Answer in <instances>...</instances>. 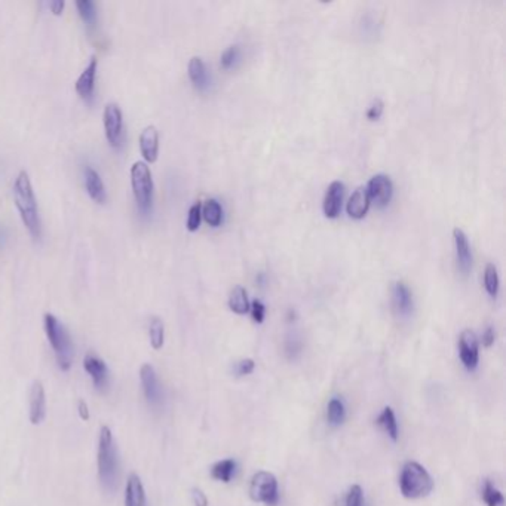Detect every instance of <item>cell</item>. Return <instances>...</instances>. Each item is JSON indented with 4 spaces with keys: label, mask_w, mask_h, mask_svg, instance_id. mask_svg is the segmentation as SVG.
<instances>
[{
    "label": "cell",
    "mask_w": 506,
    "mask_h": 506,
    "mask_svg": "<svg viewBox=\"0 0 506 506\" xmlns=\"http://www.w3.org/2000/svg\"><path fill=\"white\" fill-rule=\"evenodd\" d=\"M76 8L80 18L87 26H95V22H97V5L92 0H78Z\"/></svg>",
    "instance_id": "f546056e"
},
{
    "label": "cell",
    "mask_w": 506,
    "mask_h": 506,
    "mask_svg": "<svg viewBox=\"0 0 506 506\" xmlns=\"http://www.w3.org/2000/svg\"><path fill=\"white\" fill-rule=\"evenodd\" d=\"M459 356L468 371H475L479 364L478 337L472 330H463L459 335Z\"/></svg>",
    "instance_id": "9c48e42d"
},
{
    "label": "cell",
    "mask_w": 506,
    "mask_h": 506,
    "mask_svg": "<svg viewBox=\"0 0 506 506\" xmlns=\"http://www.w3.org/2000/svg\"><path fill=\"white\" fill-rule=\"evenodd\" d=\"M250 498L252 502L266 506H276L280 503L278 479L268 471H259L251 478Z\"/></svg>",
    "instance_id": "8992f818"
},
{
    "label": "cell",
    "mask_w": 506,
    "mask_h": 506,
    "mask_svg": "<svg viewBox=\"0 0 506 506\" xmlns=\"http://www.w3.org/2000/svg\"><path fill=\"white\" fill-rule=\"evenodd\" d=\"M83 368L89 375L94 388L106 392L108 389V384H110V371H108L107 364L104 361L92 352L87 354L85 359H83Z\"/></svg>",
    "instance_id": "30bf717a"
},
{
    "label": "cell",
    "mask_w": 506,
    "mask_h": 506,
    "mask_svg": "<svg viewBox=\"0 0 506 506\" xmlns=\"http://www.w3.org/2000/svg\"><path fill=\"white\" fill-rule=\"evenodd\" d=\"M187 73L190 82L194 83V87L199 91H205L210 87V76L207 66H205L203 59L201 57H191L189 66H187Z\"/></svg>",
    "instance_id": "44dd1931"
},
{
    "label": "cell",
    "mask_w": 506,
    "mask_h": 506,
    "mask_svg": "<svg viewBox=\"0 0 506 506\" xmlns=\"http://www.w3.org/2000/svg\"><path fill=\"white\" fill-rule=\"evenodd\" d=\"M43 325L59 370L68 371L75 359V345L68 330L52 313H45Z\"/></svg>",
    "instance_id": "3957f363"
},
{
    "label": "cell",
    "mask_w": 506,
    "mask_h": 506,
    "mask_svg": "<svg viewBox=\"0 0 506 506\" xmlns=\"http://www.w3.org/2000/svg\"><path fill=\"white\" fill-rule=\"evenodd\" d=\"M250 312H251V317H252V319H254V322L263 324L264 317H266V306L263 305L261 300H259V298L252 300V302L250 303Z\"/></svg>",
    "instance_id": "836d02e7"
},
{
    "label": "cell",
    "mask_w": 506,
    "mask_h": 506,
    "mask_svg": "<svg viewBox=\"0 0 506 506\" xmlns=\"http://www.w3.org/2000/svg\"><path fill=\"white\" fill-rule=\"evenodd\" d=\"M64 6H66V2L64 0H54V2L50 3V9L54 15H62L63 10H64Z\"/></svg>",
    "instance_id": "f35d334b"
},
{
    "label": "cell",
    "mask_w": 506,
    "mask_h": 506,
    "mask_svg": "<svg viewBox=\"0 0 506 506\" xmlns=\"http://www.w3.org/2000/svg\"><path fill=\"white\" fill-rule=\"evenodd\" d=\"M235 469H236V462L233 459H223L211 468V477L217 481H222V483L227 484L232 481Z\"/></svg>",
    "instance_id": "d4e9b609"
},
{
    "label": "cell",
    "mask_w": 506,
    "mask_h": 506,
    "mask_svg": "<svg viewBox=\"0 0 506 506\" xmlns=\"http://www.w3.org/2000/svg\"><path fill=\"white\" fill-rule=\"evenodd\" d=\"M370 205H371V201H370V196H368L367 187L366 186H359V187H356L354 190V194L351 195V198H349L347 205H346V211H347V214H349V217H351V219L361 220L367 215V212L370 210Z\"/></svg>",
    "instance_id": "e0dca14e"
},
{
    "label": "cell",
    "mask_w": 506,
    "mask_h": 506,
    "mask_svg": "<svg viewBox=\"0 0 506 506\" xmlns=\"http://www.w3.org/2000/svg\"><path fill=\"white\" fill-rule=\"evenodd\" d=\"M202 217L212 227H219L223 222V208L217 199H207L202 205Z\"/></svg>",
    "instance_id": "cb8c5ba5"
},
{
    "label": "cell",
    "mask_w": 506,
    "mask_h": 506,
    "mask_svg": "<svg viewBox=\"0 0 506 506\" xmlns=\"http://www.w3.org/2000/svg\"><path fill=\"white\" fill-rule=\"evenodd\" d=\"M83 178H85V189L88 191L89 198L95 203L100 205L106 203L107 191L99 171H95L92 166H85V170H83Z\"/></svg>",
    "instance_id": "d6986e66"
},
{
    "label": "cell",
    "mask_w": 506,
    "mask_h": 506,
    "mask_svg": "<svg viewBox=\"0 0 506 506\" xmlns=\"http://www.w3.org/2000/svg\"><path fill=\"white\" fill-rule=\"evenodd\" d=\"M239 57H240V50L238 45H232L226 48V50L223 51L222 54V58H220V66L224 68V70H229L235 67V64L239 62Z\"/></svg>",
    "instance_id": "4dcf8cb0"
},
{
    "label": "cell",
    "mask_w": 506,
    "mask_h": 506,
    "mask_svg": "<svg viewBox=\"0 0 506 506\" xmlns=\"http://www.w3.org/2000/svg\"><path fill=\"white\" fill-rule=\"evenodd\" d=\"M481 498H483V502L487 506H503L505 505V498L502 495V491L493 486L490 479L484 481L483 490H481Z\"/></svg>",
    "instance_id": "4316f807"
},
{
    "label": "cell",
    "mask_w": 506,
    "mask_h": 506,
    "mask_svg": "<svg viewBox=\"0 0 506 506\" xmlns=\"http://www.w3.org/2000/svg\"><path fill=\"white\" fill-rule=\"evenodd\" d=\"M97 465H99V479L103 490L107 493V495H115L119 489L120 459L112 429L108 426H101L100 429Z\"/></svg>",
    "instance_id": "6da1fadb"
},
{
    "label": "cell",
    "mask_w": 506,
    "mask_h": 506,
    "mask_svg": "<svg viewBox=\"0 0 506 506\" xmlns=\"http://www.w3.org/2000/svg\"><path fill=\"white\" fill-rule=\"evenodd\" d=\"M140 152L146 164H153L158 159L159 154V132L156 127L149 125L141 131L140 134Z\"/></svg>",
    "instance_id": "5bb4252c"
},
{
    "label": "cell",
    "mask_w": 506,
    "mask_h": 506,
    "mask_svg": "<svg viewBox=\"0 0 506 506\" xmlns=\"http://www.w3.org/2000/svg\"><path fill=\"white\" fill-rule=\"evenodd\" d=\"M140 380L144 398L153 408H159L164 404V389L156 375L154 368L150 364H143L140 368Z\"/></svg>",
    "instance_id": "ba28073f"
},
{
    "label": "cell",
    "mask_w": 506,
    "mask_h": 506,
    "mask_svg": "<svg viewBox=\"0 0 506 506\" xmlns=\"http://www.w3.org/2000/svg\"><path fill=\"white\" fill-rule=\"evenodd\" d=\"M131 186L140 214L149 215L153 210L154 185L150 168L144 161H137L131 166Z\"/></svg>",
    "instance_id": "5b68a950"
},
{
    "label": "cell",
    "mask_w": 506,
    "mask_h": 506,
    "mask_svg": "<svg viewBox=\"0 0 506 506\" xmlns=\"http://www.w3.org/2000/svg\"><path fill=\"white\" fill-rule=\"evenodd\" d=\"M46 417V395L43 384L39 380L33 382L30 389V421L33 425H41Z\"/></svg>",
    "instance_id": "2e32d148"
},
{
    "label": "cell",
    "mask_w": 506,
    "mask_h": 506,
    "mask_svg": "<svg viewBox=\"0 0 506 506\" xmlns=\"http://www.w3.org/2000/svg\"><path fill=\"white\" fill-rule=\"evenodd\" d=\"M14 199L21 220L24 226L27 227L29 233L33 239H41L42 222L39 215V205L38 201H36L31 180L26 171H21L15 178Z\"/></svg>",
    "instance_id": "7a4b0ae2"
},
{
    "label": "cell",
    "mask_w": 506,
    "mask_h": 506,
    "mask_svg": "<svg viewBox=\"0 0 506 506\" xmlns=\"http://www.w3.org/2000/svg\"><path fill=\"white\" fill-rule=\"evenodd\" d=\"M97 67H99V62L97 58L92 57L89 59L88 66L85 67V70L82 71L80 76L76 80L75 89L78 92L79 97L85 101H92L94 99V91H95V79H97Z\"/></svg>",
    "instance_id": "7c38bea8"
},
{
    "label": "cell",
    "mask_w": 506,
    "mask_h": 506,
    "mask_svg": "<svg viewBox=\"0 0 506 506\" xmlns=\"http://www.w3.org/2000/svg\"><path fill=\"white\" fill-rule=\"evenodd\" d=\"M256 368V363L252 359L247 358V359H243L239 361L238 366H236V375L238 376H248L251 375L252 371H254Z\"/></svg>",
    "instance_id": "d590c367"
},
{
    "label": "cell",
    "mask_w": 506,
    "mask_h": 506,
    "mask_svg": "<svg viewBox=\"0 0 506 506\" xmlns=\"http://www.w3.org/2000/svg\"><path fill=\"white\" fill-rule=\"evenodd\" d=\"M346 506H364V491L361 486L355 484L347 491Z\"/></svg>",
    "instance_id": "d6a6232c"
},
{
    "label": "cell",
    "mask_w": 506,
    "mask_h": 506,
    "mask_svg": "<svg viewBox=\"0 0 506 506\" xmlns=\"http://www.w3.org/2000/svg\"><path fill=\"white\" fill-rule=\"evenodd\" d=\"M495 339H496L495 330H493V327H487V330L483 334V345L486 347H491L493 343H495Z\"/></svg>",
    "instance_id": "74e56055"
},
{
    "label": "cell",
    "mask_w": 506,
    "mask_h": 506,
    "mask_svg": "<svg viewBox=\"0 0 506 506\" xmlns=\"http://www.w3.org/2000/svg\"><path fill=\"white\" fill-rule=\"evenodd\" d=\"M366 187L371 202H375L379 208L388 207L393 196V185L389 175L376 174L370 178Z\"/></svg>",
    "instance_id": "8fae6325"
},
{
    "label": "cell",
    "mask_w": 506,
    "mask_h": 506,
    "mask_svg": "<svg viewBox=\"0 0 506 506\" xmlns=\"http://www.w3.org/2000/svg\"><path fill=\"white\" fill-rule=\"evenodd\" d=\"M78 412H79V416L82 420L88 421L89 420V410H88V404L83 401V400H79L78 403Z\"/></svg>",
    "instance_id": "ab89813d"
},
{
    "label": "cell",
    "mask_w": 506,
    "mask_h": 506,
    "mask_svg": "<svg viewBox=\"0 0 506 506\" xmlns=\"http://www.w3.org/2000/svg\"><path fill=\"white\" fill-rule=\"evenodd\" d=\"M150 345L154 351H159L165 343V325L159 317H153L149 324Z\"/></svg>",
    "instance_id": "484cf974"
},
{
    "label": "cell",
    "mask_w": 506,
    "mask_h": 506,
    "mask_svg": "<svg viewBox=\"0 0 506 506\" xmlns=\"http://www.w3.org/2000/svg\"><path fill=\"white\" fill-rule=\"evenodd\" d=\"M484 287L486 291L489 293L490 297L496 298L499 294V287H500V281H499V273H498V268L493 263H489L484 270Z\"/></svg>",
    "instance_id": "83f0119b"
},
{
    "label": "cell",
    "mask_w": 506,
    "mask_h": 506,
    "mask_svg": "<svg viewBox=\"0 0 506 506\" xmlns=\"http://www.w3.org/2000/svg\"><path fill=\"white\" fill-rule=\"evenodd\" d=\"M345 198V185L339 180L333 182L327 191H325L324 202H322V211L327 219H335L340 214L342 203Z\"/></svg>",
    "instance_id": "4fadbf2b"
},
{
    "label": "cell",
    "mask_w": 506,
    "mask_h": 506,
    "mask_svg": "<svg viewBox=\"0 0 506 506\" xmlns=\"http://www.w3.org/2000/svg\"><path fill=\"white\" fill-rule=\"evenodd\" d=\"M103 125L107 143L113 149H120L124 144V113L116 103H108L103 112Z\"/></svg>",
    "instance_id": "52a82bcc"
},
{
    "label": "cell",
    "mask_w": 506,
    "mask_h": 506,
    "mask_svg": "<svg viewBox=\"0 0 506 506\" xmlns=\"http://www.w3.org/2000/svg\"><path fill=\"white\" fill-rule=\"evenodd\" d=\"M453 238H454V245H456L457 264H459L461 272L463 275H468L472 269V251H471V245H469L468 236L462 229L456 227L453 231Z\"/></svg>",
    "instance_id": "9a60e30c"
},
{
    "label": "cell",
    "mask_w": 506,
    "mask_h": 506,
    "mask_svg": "<svg viewBox=\"0 0 506 506\" xmlns=\"http://www.w3.org/2000/svg\"><path fill=\"white\" fill-rule=\"evenodd\" d=\"M191 500L195 506H208V498L201 489H191Z\"/></svg>",
    "instance_id": "8d00e7d4"
},
{
    "label": "cell",
    "mask_w": 506,
    "mask_h": 506,
    "mask_svg": "<svg viewBox=\"0 0 506 506\" xmlns=\"http://www.w3.org/2000/svg\"><path fill=\"white\" fill-rule=\"evenodd\" d=\"M229 308L236 315H245L250 312V298L248 293L244 287L236 285L232 288L231 294H229Z\"/></svg>",
    "instance_id": "603a6c76"
},
{
    "label": "cell",
    "mask_w": 506,
    "mask_h": 506,
    "mask_svg": "<svg viewBox=\"0 0 506 506\" xmlns=\"http://www.w3.org/2000/svg\"><path fill=\"white\" fill-rule=\"evenodd\" d=\"M201 220H202V205L201 202H195L191 207L189 208V214H187V231L189 232H196L199 226H201Z\"/></svg>",
    "instance_id": "1f68e13d"
},
{
    "label": "cell",
    "mask_w": 506,
    "mask_h": 506,
    "mask_svg": "<svg viewBox=\"0 0 506 506\" xmlns=\"http://www.w3.org/2000/svg\"><path fill=\"white\" fill-rule=\"evenodd\" d=\"M383 110H384V103L380 99H375L367 108L366 116L368 120H379L383 115Z\"/></svg>",
    "instance_id": "e575fe53"
},
{
    "label": "cell",
    "mask_w": 506,
    "mask_h": 506,
    "mask_svg": "<svg viewBox=\"0 0 506 506\" xmlns=\"http://www.w3.org/2000/svg\"><path fill=\"white\" fill-rule=\"evenodd\" d=\"M376 425L383 429L384 433H388V437L392 441H398L400 431H398V421H396L395 413L392 407H384L383 412L376 419Z\"/></svg>",
    "instance_id": "7402d4cb"
},
{
    "label": "cell",
    "mask_w": 506,
    "mask_h": 506,
    "mask_svg": "<svg viewBox=\"0 0 506 506\" xmlns=\"http://www.w3.org/2000/svg\"><path fill=\"white\" fill-rule=\"evenodd\" d=\"M392 306L403 318L408 317L413 310V294L403 281L395 282L392 287Z\"/></svg>",
    "instance_id": "ac0fdd59"
},
{
    "label": "cell",
    "mask_w": 506,
    "mask_h": 506,
    "mask_svg": "<svg viewBox=\"0 0 506 506\" xmlns=\"http://www.w3.org/2000/svg\"><path fill=\"white\" fill-rule=\"evenodd\" d=\"M125 506H147L146 491L137 474H129L125 487Z\"/></svg>",
    "instance_id": "ffe728a7"
},
{
    "label": "cell",
    "mask_w": 506,
    "mask_h": 506,
    "mask_svg": "<svg viewBox=\"0 0 506 506\" xmlns=\"http://www.w3.org/2000/svg\"><path fill=\"white\" fill-rule=\"evenodd\" d=\"M400 490L407 499L426 498L433 490V479L425 466L417 462H407L400 475Z\"/></svg>",
    "instance_id": "277c9868"
},
{
    "label": "cell",
    "mask_w": 506,
    "mask_h": 506,
    "mask_svg": "<svg viewBox=\"0 0 506 506\" xmlns=\"http://www.w3.org/2000/svg\"><path fill=\"white\" fill-rule=\"evenodd\" d=\"M346 417V410H345V404L342 400L339 398H333L328 403L327 407V419L328 424L331 426H340Z\"/></svg>",
    "instance_id": "f1b7e54d"
}]
</instances>
